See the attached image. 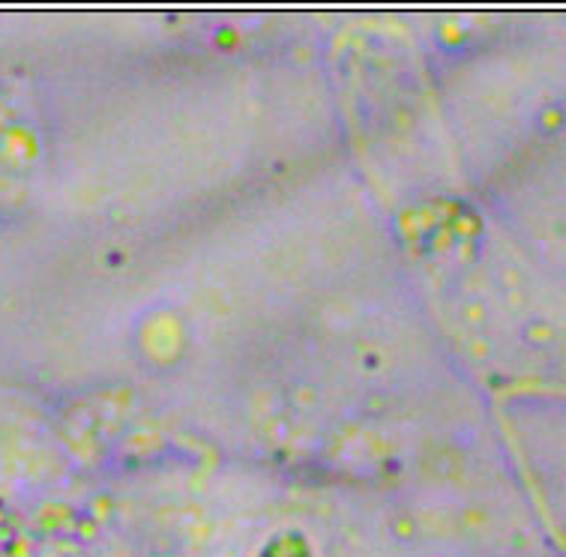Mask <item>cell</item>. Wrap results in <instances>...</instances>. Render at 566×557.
<instances>
[{
	"mask_svg": "<svg viewBox=\"0 0 566 557\" xmlns=\"http://www.w3.org/2000/svg\"><path fill=\"white\" fill-rule=\"evenodd\" d=\"M255 557H318L315 555V546L312 539L297 530V527H282L276 534H270L261 548L255 551Z\"/></svg>",
	"mask_w": 566,
	"mask_h": 557,
	"instance_id": "6da1fadb",
	"label": "cell"
}]
</instances>
